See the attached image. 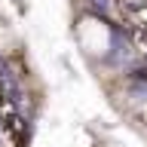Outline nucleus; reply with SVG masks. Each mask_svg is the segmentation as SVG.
Wrapping results in <instances>:
<instances>
[{
  "label": "nucleus",
  "mask_w": 147,
  "mask_h": 147,
  "mask_svg": "<svg viewBox=\"0 0 147 147\" xmlns=\"http://www.w3.org/2000/svg\"><path fill=\"white\" fill-rule=\"evenodd\" d=\"M107 147H113V144H107Z\"/></svg>",
  "instance_id": "1"
}]
</instances>
